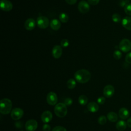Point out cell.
<instances>
[{"instance_id": "cell-1", "label": "cell", "mask_w": 131, "mask_h": 131, "mask_svg": "<svg viewBox=\"0 0 131 131\" xmlns=\"http://www.w3.org/2000/svg\"><path fill=\"white\" fill-rule=\"evenodd\" d=\"M91 77L90 72L86 69H80L74 74L75 80L79 83H85L88 82Z\"/></svg>"}, {"instance_id": "cell-2", "label": "cell", "mask_w": 131, "mask_h": 131, "mask_svg": "<svg viewBox=\"0 0 131 131\" xmlns=\"http://www.w3.org/2000/svg\"><path fill=\"white\" fill-rule=\"evenodd\" d=\"M12 103L8 98H3L0 102V112L2 114L7 115L9 114L12 109Z\"/></svg>"}, {"instance_id": "cell-3", "label": "cell", "mask_w": 131, "mask_h": 131, "mask_svg": "<svg viewBox=\"0 0 131 131\" xmlns=\"http://www.w3.org/2000/svg\"><path fill=\"white\" fill-rule=\"evenodd\" d=\"M67 107L63 103H57L54 107V112L55 115L60 118L65 117L67 114Z\"/></svg>"}, {"instance_id": "cell-4", "label": "cell", "mask_w": 131, "mask_h": 131, "mask_svg": "<svg viewBox=\"0 0 131 131\" xmlns=\"http://www.w3.org/2000/svg\"><path fill=\"white\" fill-rule=\"evenodd\" d=\"M36 24L38 28L40 29H46L50 25L49 19L45 16H40L36 19Z\"/></svg>"}, {"instance_id": "cell-5", "label": "cell", "mask_w": 131, "mask_h": 131, "mask_svg": "<svg viewBox=\"0 0 131 131\" xmlns=\"http://www.w3.org/2000/svg\"><path fill=\"white\" fill-rule=\"evenodd\" d=\"M119 47L121 51L128 52L131 50V41L127 38H124L120 42Z\"/></svg>"}, {"instance_id": "cell-6", "label": "cell", "mask_w": 131, "mask_h": 131, "mask_svg": "<svg viewBox=\"0 0 131 131\" xmlns=\"http://www.w3.org/2000/svg\"><path fill=\"white\" fill-rule=\"evenodd\" d=\"M24 115L23 110L19 107H16L13 109L11 112V118L15 120H18L20 119Z\"/></svg>"}, {"instance_id": "cell-7", "label": "cell", "mask_w": 131, "mask_h": 131, "mask_svg": "<svg viewBox=\"0 0 131 131\" xmlns=\"http://www.w3.org/2000/svg\"><path fill=\"white\" fill-rule=\"evenodd\" d=\"M37 122L34 119L28 120L25 124V128L27 131H35L37 128Z\"/></svg>"}, {"instance_id": "cell-8", "label": "cell", "mask_w": 131, "mask_h": 131, "mask_svg": "<svg viewBox=\"0 0 131 131\" xmlns=\"http://www.w3.org/2000/svg\"><path fill=\"white\" fill-rule=\"evenodd\" d=\"M78 9L80 12L82 13H86L88 12L90 9V4L86 1H80L78 3Z\"/></svg>"}, {"instance_id": "cell-9", "label": "cell", "mask_w": 131, "mask_h": 131, "mask_svg": "<svg viewBox=\"0 0 131 131\" xmlns=\"http://www.w3.org/2000/svg\"><path fill=\"white\" fill-rule=\"evenodd\" d=\"M0 7L3 11L8 12L12 10L13 4L8 0H1L0 2Z\"/></svg>"}, {"instance_id": "cell-10", "label": "cell", "mask_w": 131, "mask_h": 131, "mask_svg": "<svg viewBox=\"0 0 131 131\" xmlns=\"http://www.w3.org/2000/svg\"><path fill=\"white\" fill-rule=\"evenodd\" d=\"M58 100L56 94L53 92H49L47 96V101L51 105H54L56 104Z\"/></svg>"}, {"instance_id": "cell-11", "label": "cell", "mask_w": 131, "mask_h": 131, "mask_svg": "<svg viewBox=\"0 0 131 131\" xmlns=\"http://www.w3.org/2000/svg\"><path fill=\"white\" fill-rule=\"evenodd\" d=\"M115 89L112 85H106L103 89V95L106 98H110L114 95Z\"/></svg>"}, {"instance_id": "cell-12", "label": "cell", "mask_w": 131, "mask_h": 131, "mask_svg": "<svg viewBox=\"0 0 131 131\" xmlns=\"http://www.w3.org/2000/svg\"><path fill=\"white\" fill-rule=\"evenodd\" d=\"M62 53V49L61 46L55 45L53 47L52 50V54L53 57L56 59L60 58Z\"/></svg>"}, {"instance_id": "cell-13", "label": "cell", "mask_w": 131, "mask_h": 131, "mask_svg": "<svg viewBox=\"0 0 131 131\" xmlns=\"http://www.w3.org/2000/svg\"><path fill=\"white\" fill-rule=\"evenodd\" d=\"M36 24L35 20L32 18H28L25 22L24 27L28 31H31L34 29Z\"/></svg>"}, {"instance_id": "cell-14", "label": "cell", "mask_w": 131, "mask_h": 131, "mask_svg": "<svg viewBox=\"0 0 131 131\" xmlns=\"http://www.w3.org/2000/svg\"><path fill=\"white\" fill-rule=\"evenodd\" d=\"M52 114L49 111H46L41 115V119L44 123H48L52 119Z\"/></svg>"}, {"instance_id": "cell-15", "label": "cell", "mask_w": 131, "mask_h": 131, "mask_svg": "<svg viewBox=\"0 0 131 131\" xmlns=\"http://www.w3.org/2000/svg\"><path fill=\"white\" fill-rule=\"evenodd\" d=\"M122 26L126 30L131 31V17L126 16L122 20Z\"/></svg>"}, {"instance_id": "cell-16", "label": "cell", "mask_w": 131, "mask_h": 131, "mask_svg": "<svg viewBox=\"0 0 131 131\" xmlns=\"http://www.w3.org/2000/svg\"><path fill=\"white\" fill-rule=\"evenodd\" d=\"M118 115L121 119H127L129 116V112L127 108L125 107H122L119 110L118 112Z\"/></svg>"}, {"instance_id": "cell-17", "label": "cell", "mask_w": 131, "mask_h": 131, "mask_svg": "<svg viewBox=\"0 0 131 131\" xmlns=\"http://www.w3.org/2000/svg\"><path fill=\"white\" fill-rule=\"evenodd\" d=\"M50 26L52 29L55 31L59 30L61 27L60 21L57 19H53L50 23Z\"/></svg>"}, {"instance_id": "cell-18", "label": "cell", "mask_w": 131, "mask_h": 131, "mask_svg": "<svg viewBox=\"0 0 131 131\" xmlns=\"http://www.w3.org/2000/svg\"><path fill=\"white\" fill-rule=\"evenodd\" d=\"M88 110L92 113L97 112L99 110V106L98 104L95 102H91L88 103L87 105Z\"/></svg>"}, {"instance_id": "cell-19", "label": "cell", "mask_w": 131, "mask_h": 131, "mask_svg": "<svg viewBox=\"0 0 131 131\" xmlns=\"http://www.w3.org/2000/svg\"><path fill=\"white\" fill-rule=\"evenodd\" d=\"M127 123L123 120L119 121L116 125V128L119 131H123L127 127Z\"/></svg>"}, {"instance_id": "cell-20", "label": "cell", "mask_w": 131, "mask_h": 131, "mask_svg": "<svg viewBox=\"0 0 131 131\" xmlns=\"http://www.w3.org/2000/svg\"><path fill=\"white\" fill-rule=\"evenodd\" d=\"M107 118L110 121L114 122L118 120V115L116 113L114 112H111L107 114Z\"/></svg>"}, {"instance_id": "cell-21", "label": "cell", "mask_w": 131, "mask_h": 131, "mask_svg": "<svg viewBox=\"0 0 131 131\" xmlns=\"http://www.w3.org/2000/svg\"><path fill=\"white\" fill-rule=\"evenodd\" d=\"M59 19L60 22L63 23H66L69 21V17L68 15L64 12L61 13L59 15Z\"/></svg>"}, {"instance_id": "cell-22", "label": "cell", "mask_w": 131, "mask_h": 131, "mask_svg": "<svg viewBox=\"0 0 131 131\" xmlns=\"http://www.w3.org/2000/svg\"><path fill=\"white\" fill-rule=\"evenodd\" d=\"M76 85V82L75 79L71 78L69 79L67 82V86L69 89H73Z\"/></svg>"}, {"instance_id": "cell-23", "label": "cell", "mask_w": 131, "mask_h": 131, "mask_svg": "<svg viewBox=\"0 0 131 131\" xmlns=\"http://www.w3.org/2000/svg\"><path fill=\"white\" fill-rule=\"evenodd\" d=\"M88 98L85 95H81L78 98V102L81 105H85L88 102Z\"/></svg>"}, {"instance_id": "cell-24", "label": "cell", "mask_w": 131, "mask_h": 131, "mask_svg": "<svg viewBox=\"0 0 131 131\" xmlns=\"http://www.w3.org/2000/svg\"><path fill=\"white\" fill-rule=\"evenodd\" d=\"M121 16L118 13H114L112 15V20L114 23H119L121 21Z\"/></svg>"}, {"instance_id": "cell-25", "label": "cell", "mask_w": 131, "mask_h": 131, "mask_svg": "<svg viewBox=\"0 0 131 131\" xmlns=\"http://www.w3.org/2000/svg\"><path fill=\"white\" fill-rule=\"evenodd\" d=\"M98 123L101 125H104L106 123V118L104 116H101L98 119Z\"/></svg>"}, {"instance_id": "cell-26", "label": "cell", "mask_w": 131, "mask_h": 131, "mask_svg": "<svg viewBox=\"0 0 131 131\" xmlns=\"http://www.w3.org/2000/svg\"><path fill=\"white\" fill-rule=\"evenodd\" d=\"M125 13L129 16H131V4H128L124 7Z\"/></svg>"}, {"instance_id": "cell-27", "label": "cell", "mask_w": 131, "mask_h": 131, "mask_svg": "<svg viewBox=\"0 0 131 131\" xmlns=\"http://www.w3.org/2000/svg\"><path fill=\"white\" fill-rule=\"evenodd\" d=\"M122 56L121 52L119 50H116L113 53V57L116 59H119Z\"/></svg>"}, {"instance_id": "cell-28", "label": "cell", "mask_w": 131, "mask_h": 131, "mask_svg": "<svg viewBox=\"0 0 131 131\" xmlns=\"http://www.w3.org/2000/svg\"><path fill=\"white\" fill-rule=\"evenodd\" d=\"M69 45V41L67 39H63L60 42V46L63 48H67Z\"/></svg>"}, {"instance_id": "cell-29", "label": "cell", "mask_w": 131, "mask_h": 131, "mask_svg": "<svg viewBox=\"0 0 131 131\" xmlns=\"http://www.w3.org/2000/svg\"><path fill=\"white\" fill-rule=\"evenodd\" d=\"M52 131H67V129L63 126H57L53 128Z\"/></svg>"}, {"instance_id": "cell-30", "label": "cell", "mask_w": 131, "mask_h": 131, "mask_svg": "<svg viewBox=\"0 0 131 131\" xmlns=\"http://www.w3.org/2000/svg\"><path fill=\"white\" fill-rule=\"evenodd\" d=\"M64 103L66 105V106H70L73 103V100L71 98H67L64 101Z\"/></svg>"}, {"instance_id": "cell-31", "label": "cell", "mask_w": 131, "mask_h": 131, "mask_svg": "<svg viewBox=\"0 0 131 131\" xmlns=\"http://www.w3.org/2000/svg\"><path fill=\"white\" fill-rule=\"evenodd\" d=\"M125 61L129 64H131V52L128 53L125 58Z\"/></svg>"}, {"instance_id": "cell-32", "label": "cell", "mask_w": 131, "mask_h": 131, "mask_svg": "<svg viewBox=\"0 0 131 131\" xmlns=\"http://www.w3.org/2000/svg\"><path fill=\"white\" fill-rule=\"evenodd\" d=\"M105 101V98L104 97H100L97 99V102L99 104H103L104 103Z\"/></svg>"}, {"instance_id": "cell-33", "label": "cell", "mask_w": 131, "mask_h": 131, "mask_svg": "<svg viewBox=\"0 0 131 131\" xmlns=\"http://www.w3.org/2000/svg\"><path fill=\"white\" fill-rule=\"evenodd\" d=\"M129 3V0H121V2H120V5L121 7H125L127 5H128Z\"/></svg>"}, {"instance_id": "cell-34", "label": "cell", "mask_w": 131, "mask_h": 131, "mask_svg": "<svg viewBox=\"0 0 131 131\" xmlns=\"http://www.w3.org/2000/svg\"><path fill=\"white\" fill-rule=\"evenodd\" d=\"M100 0H88V3L91 5H96L99 3Z\"/></svg>"}, {"instance_id": "cell-35", "label": "cell", "mask_w": 131, "mask_h": 131, "mask_svg": "<svg viewBox=\"0 0 131 131\" xmlns=\"http://www.w3.org/2000/svg\"><path fill=\"white\" fill-rule=\"evenodd\" d=\"M15 126L17 128H21L23 127V123L21 121H17L14 123Z\"/></svg>"}, {"instance_id": "cell-36", "label": "cell", "mask_w": 131, "mask_h": 131, "mask_svg": "<svg viewBox=\"0 0 131 131\" xmlns=\"http://www.w3.org/2000/svg\"><path fill=\"white\" fill-rule=\"evenodd\" d=\"M51 127L48 124H45L42 127L43 131H50Z\"/></svg>"}, {"instance_id": "cell-37", "label": "cell", "mask_w": 131, "mask_h": 131, "mask_svg": "<svg viewBox=\"0 0 131 131\" xmlns=\"http://www.w3.org/2000/svg\"><path fill=\"white\" fill-rule=\"evenodd\" d=\"M66 3L69 5H74L77 2V0H65Z\"/></svg>"}, {"instance_id": "cell-38", "label": "cell", "mask_w": 131, "mask_h": 131, "mask_svg": "<svg viewBox=\"0 0 131 131\" xmlns=\"http://www.w3.org/2000/svg\"><path fill=\"white\" fill-rule=\"evenodd\" d=\"M126 123H127V126L130 128H131V117L129 118V119H127Z\"/></svg>"}, {"instance_id": "cell-39", "label": "cell", "mask_w": 131, "mask_h": 131, "mask_svg": "<svg viewBox=\"0 0 131 131\" xmlns=\"http://www.w3.org/2000/svg\"><path fill=\"white\" fill-rule=\"evenodd\" d=\"M21 131H23V130H21Z\"/></svg>"}]
</instances>
